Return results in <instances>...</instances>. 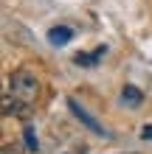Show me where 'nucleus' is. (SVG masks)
Returning <instances> with one entry per match:
<instances>
[{
  "label": "nucleus",
  "mask_w": 152,
  "mask_h": 154,
  "mask_svg": "<svg viewBox=\"0 0 152 154\" xmlns=\"http://www.w3.org/2000/svg\"><path fill=\"white\" fill-rule=\"evenodd\" d=\"M8 87H11V93L20 98V101H28V104H34L37 95H40V81H37L34 73H28V70H17V73H11Z\"/></svg>",
  "instance_id": "f257e3e1"
},
{
  "label": "nucleus",
  "mask_w": 152,
  "mask_h": 154,
  "mask_svg": "<svg viewBox=\"0 0 152 154\" xmlns=\"http://www.w3.org/2000/svg\"><path fill=\"white\" fill-rule=\"evenodd\" d=\"M68 109L73 112V115L79 118V121H82V126H85V129H90L93 134H99V137H110V132H107L104 126H102V123L96 121V118H93L90 112H87V109H85L82 104L76 101V98H68Z\"/></svg>",
  "instance_id": "f03ea898"
},
{
  "label": "nucleus",
  "mask_w": 152,
  "mask_h": 154,
  "mask_svg": "<svg viewBox=\"0 0 152 154\" xmlns=\"http://www.w3.org/2000/svg\"><path fill=\"white\" fill-rule=\"evenodd\" d=\"M3 115L28 118V115H31V104H28V101H20V98L11 95V93H6V95H3Z\"/></svg>",
  "instance_id": "7ed1b4c3"
},
{
  "label": "nucleus",
  "mask_w": 152,
  "mask_h": 154,
  "mask_svg": "<svg viewBox=\"0 0 152 154\" xmlns=\"http://www.w3.org/2000/svg\"><path fill=\"white\" fill-rule=\"evenodd\" d=\"M73 37H76V31L70 28V25H53V28L48 31V42L53 45V48H65Z\"/></svg>",
  "instance_id": "20e7f679"
},
{
  "label": "nucleus",
  "mask_w": 152,
  "mask_h": 154,
  "mask_svg": "<svg viewBox=\"0 0 152 154\" xmlns=\"http://www.w3.org/2000/svg\"><path fill=\"white\" fill-rule=\"evenodd\" d=\"M107 53V48L104 45H99L93 53H76L73 56V65H79V67H93V65H99V59Z\"/></svg>",
  "instance_id": "39448f33"
},
{
  "label": "nucleus",
  "mask_w": 152,
  "mask_h": 154,
  "mask_svg": "<svg viewBox=\"0 0 152 154\" xmlns=\"http://www.w3.org/2000/svg\"><path fill=\"white\" fill-rule=\"evenodd\" d=\"M121 98H124V104H130V106H141L144 104V93H141L135 84H124Z\"/></svg>",
  "instance_id": "423d86ee"
},
{
  "label": "nucleus",
  "mask_w": 152,
  "mask_h": 154,
  "mask_svg": "<svg viewBox=\"0 0 152 154\" xmlns=\"http://www.w3.org/2000/svg\"><path fill=\"white\" fill-rule=\"evenodd\" d=\"M23 143L28 151H40V140H37V132H34V126H25L23 129Z\"/></svg>",
  "instance_id": "0eeeda50"
},
{
  "label": "nucleus",
  "mask_w": 152,
  "mask_h": 154,
  "mask_svg": "<svg viewBox=\"0 0 152 154\" xmlns=\"http://www.w3.org/2000/svg\"><path fill=\"white\" fill-rule=\"evenodd\" d=\"M141 137H144V140H152V126H144V129H141Z\"/></svg>",
  "instance_id": "6e6552de"
}]
</instances>
